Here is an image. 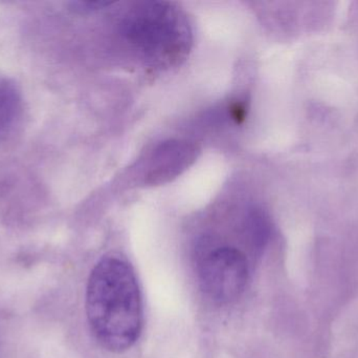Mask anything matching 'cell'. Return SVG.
<instances>
[{
  "label": "cell",
  "mask_w": 358,
  "mask_h": 358,
  "mask_svg": "<svg viewBox=\"0 0 358 358\" xmlns=\"http://www.w3.org/2000/svg\"><path fill=\"white\" fill-rule=\"evenodd\" d=\"M23 99L18 86L0 76V143L10 139L22 121Z\"/></svg>",
  "instance_id": "obj_5"
},
{
  "label": "cell",
  "mask_w": 358,
  "mask_h": 358,
  "mask_svg": "<svg viewBox=\"0 0 358 358\" xmlns=\"http://www.w3.org/2000/svg\"><path fill=\"white\" fill-rule=\"evenodd\" d=\"M113 2L106 1H77L73 2V8L78 12H94V11L102 10Z\"/></svg>",
  "instance_id": "obj_7"
},
{
  "label": "cell",
  "mask_w": 358,
  "mask_h": 358,
  "mask_svg": "<svg viewBox=\"0 0 358 358\" xmlns=\"http://www.w3.org/2000/svg\"><path fill=\"white\" fill-rule=\"evenodd\" d=\"M248 275V259L235 247L222 246L208 250L198 261L200 287L217 304H229L240 298Z\"/></svg>",
  "instance_id": "obj_3"
},
{
  "label": "cell",
  "mask_w": 358,
  "mask_h": 358,
  "mask_svg": "<svg viewBox=\"0 0 358 358\" xmlns=\"http://www.w3.org/2000/svg\"><path fill=\"white\" fill-rule=\"evenodd\" d=\"M231 117L237 123L244 121L245 119V107L241 103H235L231 109Z\"/></svg>",
  "instance_id": "obj_8"
},
{
  "label": "cell",
  "mask_w": 358,
  "mask_h": 358,
  "mask_svg": "<svg viewBox=\"0 0 358 358\" xmlns=\"http://www.w3.org/2000/svg\"><path fill=\"white\" fill-rule=\"evenodd\" d=\"M198 153V147L189 141L169 140L162 143L145 166V184L155 186L174 180L195 162Z\"/></svg>",
  "instance_id": "obj_4"
},
{
  "label": "cell",
  "mask_w": 358,
  "mask_h": 358,
  "mask_svg": "<svg viewBox=\"0 0 358 358\" xmlns=\"http://www.w3.org/2000/svg\"><path fill=\"white\" fill-rule=\"evenodd\" d=\"M121 31L126 40L153 67L180 64L191 50L189 21L172 2L136 4L124 17Z\"/></svg>",
  "instance_id": "obj_2"
},
{
  "label": "cell",
  "mask_w": 358,
  "mask_h": 358,
  "mask_svg": "<svg viewBox=\"0 0 358 358\" xmlns=\"http://www.w3.org/2000/svg\"><path fill=\"white\" fill-rule=\"evenodd\" d=\"M86 315L96 342L110 352L131 348L143 329V304L134 269L109 254L90 273L86 288Z\"/></svg>",
  "instance_id": "obj_1"
},
{
  "label": "cell",
  "mask_w": 358,
  "mask_h": 358,
  "mask_svg": "<svg viewBox=\"0 0 358 358\" xmlns=\"http://www.w3.org/2000/svg\"><path fill=\"white\" fill-rule=\"evenodd\" d=\"M246 235L252 249L261 252L271 240V224L268 216L261 209H254L246 220Z\"/></svg>",
  "instance_id": "obj_6"
}]
</instances>
